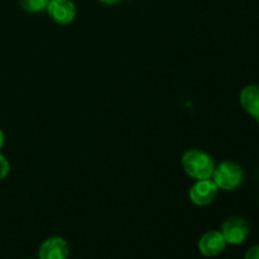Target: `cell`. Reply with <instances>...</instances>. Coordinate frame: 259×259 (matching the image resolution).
Here are the masks:
<instances>
[{"label":"cell","instance_id":"cell-5","mask_svg":"<svg viewBox=\"0 0 259 259\" xmlns=\"http://www.w3.org/2000/svg\"><path fill=\"white\" fill-rule=\"evenodd\" d=\"M47 12L50 17L61 25L70 24L76 17V7L71 0H50Z\"/></svg>","mask_w":259,"mask_h":259},{"label":"cell","instance_id":"cell-1","mask_svg":"<svg viewBox=\"0 0 259 259\" xmlns=\"http://www.w3.org/2000/svg\"><path fill=\"white\" fill-rule=\"evenodd\" d=\"M182 167L191 179H211L215 164L211 157L200 149H190L182 156Z\"/></svg>","mask_w":259,"mask_h":259},{"label":"cell","instance_id":"cell-8","mask_svg":"<svg viewBox=\"0 0 259 259\" xmlns=\"http://www.w3.org/2000/svg\"><path fill=\"white\" fill-rule=\"evenodd\" d=\"M240 105L249 115L259 118V86L248 85L242 90L239 96Z\"/></svg>","mask_w":259,"mask_h":259},{"label":"cell","instance_id":"cell-6","mask_svg":"<svg viewBox=\"0 0 259 259\" xmlns=\"http://www.w3.org/2000/svg\"><path fill=\"white\" fill-rule=\"evenodd\" d=\"M225 248H227V242L222 232L218 230H210L205 233L199 240V250L205 257H217L224 252Z\"/></svg>","mask_w":259,"mask_h":259},{"label":"cell","instance_id":"cell-12","mask_svg":"<svg viewBox=\"0 0 259 259\" xmlns=\"http://www.w3.org/2000/svg\"><path fill=\"white\" fill-rule=\"evenodd\" d=\"M100 2L106 5H113V4H116V3H119L120 0H100Z\"/></svg>","mask_w":259,"mask_h":259},{"label":"cell","instance_id":"cell-14","mask_svg":"<svg viewBox=\"0 0 259 259\" xmlns=\"http://www.w3.org/2000/svg\"><path fill=\"white\" fill-rule=\"evenodd\" d=\"M257 121H258V123H259V118H257Z\"/></svg>","mask_w":259,"mask_h":259},{"label":"cell","instance_id":"cell-3","mask_svg":"<svg viewBox=\"0 0 259 259\" xmlns=\"http://www.w3.org/2000/svg\"><path fill=\"white\" fill-rule=\"evenodd\" d=\"M222 234L227 244L239 245L249 235V225L247 220L240 217L228 218L222 227Z\"/></svg>","mask_w":259,"mask_h":259},{"label":"cell","instance_id":"cell-9","mask_svg":"<svg viewBox=\"0 0 259 259\" xmlns=\"http://www.w3.org/2000/svg\"><path fill=\"white\" fill-rule=\"evenodd\" d=\"M20 7L29 13H38L46 10L50 0H19Z\"/></svg>","mask_w":259,"mask_h":259},{"label":"cell","instance_id":"cell-7","mask_svg":"<svg viewBox=\"0 0 259 259\" xmlns=\"http://www.w3.org/2000/svg\"><path fill=\"white\" fill-rule=\"evenodd\" d=\"M70 247L61 237L48 238L42 243L38 250V259H67Z\"/></svg>","mask_w":259,"mask_h":259},{"label":"cell","instance_id":"cell-13","mask_svg":"<svg viewBox=\"0 0 259 259\" xmlns=\"http://www.w3.org/2000/svg\"><path fill=\"white\" fill-rule=\"evenodd\" d=\"M3 146H4V133H3V131L0 129V149L3 148Z\"/></svg>","mask_w":259,"mask_h":259},{"label":"cell","instance_id":"cell-10","mask_svg":"<svg viewBox=\"0 0 259 259\" xmlns=\"http://www.w3.org/2000/svg\"><path fill=\"white\" fill-rule=\"evenodd\" d=\"M9 171H10L9 162H8V159L5 158L2 153H0V181H2V180H4L5 177L8 176Z\"/></svg>","mask_w":259,"mask_h":259},{"label":"cell","instance_id":"cell-2","mask_svg":"<svg viewBox=\"0 0 259 259\" xmlns=\"http://www.w3.org/2000/svg\"><path fill=\"white\" fill-rule=\"evenodd\" d=\"M244 179L243 168L232 161H224L218 164L212 172L211 180L220 190L233 191L242 185Z\"/></svg>","mask_w":259,"mask_h":259},{"label":"cell","instance_id":"cell-11","mask_svg":"<svg viewBox=\"0 0 259 259\" xmlns=\"http://www.w3.org/2000/svg\"><path fill=\"white\" fill-rule=\"evenodd\" d=\"M244 259H259V245H254V247L249 248L245 253Z\"/></svg>","mask_w":259,"mask_h":259},{"label":"cell","instance_id":"cell-4","mask_svg":"<svg viewBox=\"0 0 259 259\" xmlns=\"http://www.w3.org/2000/svg\"><path fill=\"white\" fill-rule=\"evenodd\" d=\"M218 192H219V187L215 185L211 179L199 180L190 189L189 196L190 200L197 206H207L214 202L218 196Z\"/></svg>","mask_w":259,"mask_h":259}]
</instances>
